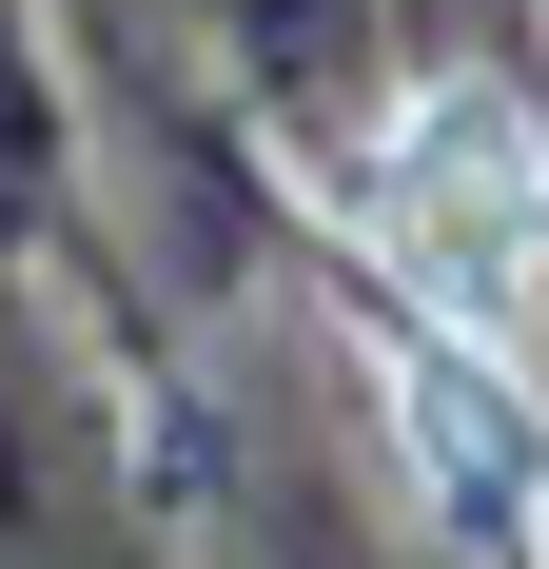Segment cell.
Wrapping results in <instances>:
<instances>
[{"instance_id": "1", "label": "cell", "mask_w": 549, "mask_h": 569, "mask_svg": "<svg viewBox=\"0 0 549 569\" xmlns=\"http://www.w3.org/2000/svg\"><path fill=\"white\" fill-rule=\"evenodd\" d=\"M353 236H373L392 276H412V315H432V393L451 373H510V335H530V276H549V138L510 79H432V99L373 138V177H353Z\"/></svg>"}]
</instances>
